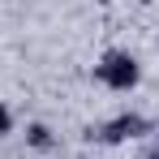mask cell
Wrapping results in <instances>:
<instances>
[{
  "label": "cell",
  "mask_w": 159,
  "mask_h": 159,
  "mask_svg": "<svg viewBox=\"0 0 159 159\" xmlns=\"http://www.w3.org/2000/svg\"><path fill=\"white\" fill-rule=\"evenodd\" d=\"M95 78L103 82V86H112V90H133L138 86V60H133L129 52H112L95 69Z\"/></svg>",
  "instance_id": "obj_1"
},
{
  "label": "cell",
  "mask_w": 159,
  "mask_h": 159,
  "mask_svg": "<svg viewBox=\"0 0 159 159\" xmlns=\"http://www.w3.org/2000/svg\"><path fill=\"white\" fill-rule=\"evenodd\" d=\"M99 4H107V0H99Z\"/></svg>",
  "instance_id": "obj_5"
},
{
  "label": "cell",
  "mask_w": 159,
  "mask_h": 159,
  "mask_svg": "<svg viewBox=\"0 0 159 159\" xmlns=\"http://www.w3.org/2000/svg\"><path fill=\"white\" fill-rule=\"evenodd\" d=\"M9 125H13V116H9V107L0 103V133H9Z\"/></svg>",
  "instance_id": "obj_4"
},
{
  "label": "cell",
  "mask_w": 159,
  "mask_h": 159,
  "mask_svg": "<svg viewBox=\"0 0 159 159\" xmlns=\"http://www.w3.org/2000/svg\"><path fill=\"white\" fill-rule=\"evenodd\" d=\"M26 142L39 146V151H48V146H52V129H48V125H30V129H26Z\"/></svg>",
  "instance_id": "obj_3"
},
{
  "label": "cell",
  "mask_w": 159,
  "mask_h": 159,
  "mask_svg": "<svg viewBox=\"0 0 159 159\" xmlns=\"http://www.w3.org/2000/svg\"><path fill=\"white\" fill-rule=\"evenodd\" d=\"M142 129H146V120H142V116H116L112 125H103L99 138H103V142H125V138H138Z\"/></svg>",
  "instance_id": "obj_2"
}]
</instances>
